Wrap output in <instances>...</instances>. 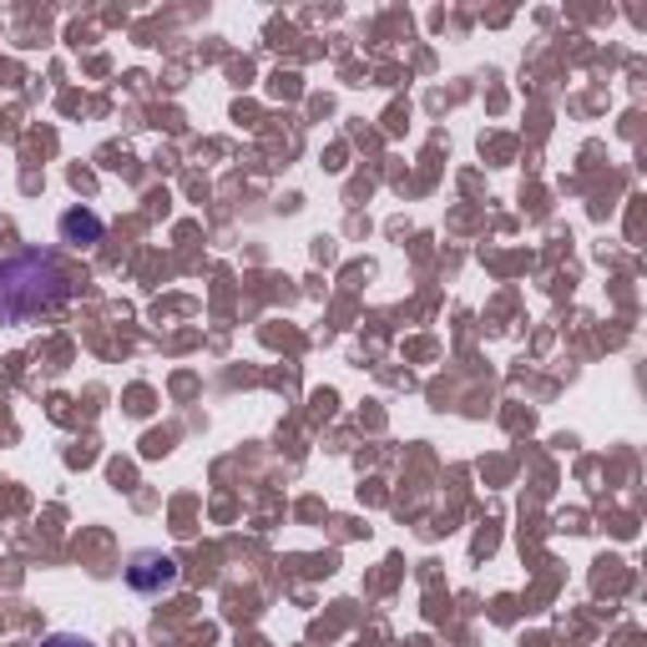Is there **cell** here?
<instances>
[{
	"mask_svg": "<svg viewBox=\"0 0 647 647\" xmlns=\"http://www.w3.org/2000/svg\"><path fill=\"white\" fill-rule=\"evenodd\" d=\"M66 294V273L41 248L0 258V324H26Z\"/></svg>",
	"mask_w": 647,
	"mask_h": 647,
	"instance_id": "cell-1",
	"label": "cell"
},
{
	"mask_svg": "<svg viewBox=\"0 0 647 647\" xmlns=\"http://www.w3.org/2000/svg\"><path fill=\"white\" fill-rule=\"evenodd\" d=\"M61 233H66V239H86V243H97V239H101V218H97V212L71 208L66 218H61Z\"/></svg>",
	"mask_w": 647,
	"mask_h": 647,
	"instance_id": "cell-3",
	"label": "cell"
},
{
	"mask_svg": "<svg viewBox=\"0 0 647 647\" xmlns=\"http://www.w3.org/2000/svg\"><path fill=\"white\" fill-rule=\"evenodd\" d=\"M127 582L137 591H147V597H157V591H168L178 582V562H172L168 551H137L127 566Z\"/></svg>",
	"mask_w": 647,
	"mask_h": 647,
	"instance_id": "cell-2",
	"label": "cell"
},
{
	"mask_svg": "<svg viewBox=\"0 0 647 647\" xmlns=\"http://www.w3.org/2000/svg\"><path fill=\"white\" fill-rule=\"evenodd\" d=\"M41 647H91V643H86L82 633H51Z\"/></svg>",
	"mask_w": 647,
	"mask_h": 647,
	"instance_id": "cell-4",
	"label": "cell"
}]
</instances>
